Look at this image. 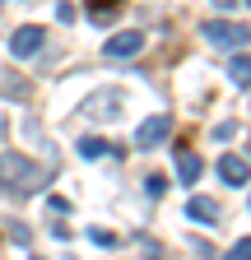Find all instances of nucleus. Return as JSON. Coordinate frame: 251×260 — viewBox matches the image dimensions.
<instances>
[{"label":"nucleus","mask_w":251,"mask_h":260,"mask_svg":"<svg viewBox=\"0 0 251 260\" xmlns=\"http://www.w3.org/2000/svg\"><path fill=\"white\" fill-rule=\"evenodd\" d=\"M47 181H51V172L38 168L33 158L0 153V186H5V190H14V195H38V190H47Z\"/></svg>","instance_id":"obj_1"},{"label":"nucleus","mask_w":251,"mask_h":260,"mask_svg":"<svg viewBox=\"0 0 251 260\" xmlns=\"http://www.w3.org/2000/svg\"><path fill=\"white\" fill-rule=\"evenodd\" d=\"M200 32H205V42H209V47H218V51L251 47V28H246V23H233V19H209Z\"/></svg>","instance_id":"obj_2"},{"label":"nucleus","mask_w":251,"mask_h":260,"mask_svg":"<svg viewBox=\"0 0 251 260\" xmlns=\"http://www.w3.org/2000/svg\"><path fill=\"white\" fill-rule=\"evenodd\" d=\"M42 42H47V28H42V23H23V28L10 32V56H14V60H28V56L42 51Z\"/></svg>","instance_id":"obj_3"},{"label":"nucleus","mask_w":251,"mask_h":260,"mask_svg":"<svg viewBox=\"0 0 251 260\" xmlns=\"http://www.w3.org/2000/svg\"><path fill=\"white\" fill-rule=\"evenodd\" d=\"M168 135H172V116H144L140 125H135V144L140 149H159V144H168Z\"/></svg>","instance_id":"obj_4"},{"label":"nucleus","mask_w":251,"mask_h":260,"mask_svg":"<svg viewBox=\"0 0 251 260\" xmlns=\"http://www.w3.org/2000/svg\"><path fill=\"white\" fill-rule=\"evenodd\" d=\"M144 51V32L140 28H125V32H112L103 42V56L107 60H125V56H140Z\"/></svg>","instance_id":"obj_5"},{"label":"nucleus","mask_w":251,"mask_h":260,"mask_svg":"<svg viewBox=\"0 0 251 260\" xmlns=\"http://www.w3.org/2000/svg\"><path fill=\"white\" fill-rule=\"evenodd\" d=\"M186 218H191V223H205V228H218L224 209H218V200H209V195H191V200H186Z\"/></svg>","instance_id":"obj_6"},{"label":"nucleus","mask_w":251,"mask_h":260,"mask_svg":"<svg viewBox=\"0 0 251 260\" xmlns=\"http://www.w3.org/2000/svg\"><path fill=\"white\" fill-rule=\"evenodd\" d=\"M218 177H224L228 186H246L251 181V162L237 158V153H224V158H218Z\"/></svg>","instance_id":"obj_7"},{"label":"nucleus","mask_w":251,"mask_h":260,"mask_svg":"<svg viewBox=\"0 0 251 260\" xmlns=\"http://www.w3.org/2000/svg\"><path fill=\"white\" fill-rule=\"evenodd\" d=\"M200 172H205L200 153H191V149H177V181H181V186H191V181H200Z\"/></svg>","instance_id":"obj_8"},{"label":"nucleus","mask_w":251,"mask_h":260,"mask_svg":"<svg viewBox=\"0 0 251 260\" xmlns=\"http://www.w3.org/2000/svg\"><path fill=\"white\" fill-rule=\"evenodd\" d=\"M84 112H93V116H107V121H112V116L121 112V93H116V88H107V93H93L88 103H84Z\"/></svg>","instance_id":"obj_9"},{"label":"nucleus","mask_w":251,"mask_h":260,"mask_svg":"<svg viewBox=\"0 0 251 260\" xmlns=\"http://www.w3.org/2000/svg\"><path fill=\"white\" fill-rule=\"evenodd\" d=\"M228 84H237V88H251V56L237 47V56L228 60Z\"/></svg>","instance_id":"obj_10"},{"label":"nucleus","mask_w":251,"mask_h":260,"mask_svg":"<svg viewBox=\"0 0 251 260\" xmlns=\"http://www.w3.org/2000/svg\"><path fill=\"white\" fill-rule=\"evenodd\" d=\"M121 5H125V0H84V10H88V19H93V23L112 19V14H116Z\"/></svg>","instance_id":"obj_11"},{"label":"nucleus","mask_w":251,"mask_h":260,"mask_svg":"<svg viewBox=\"0 0 251 260\" xmlns=\"http://www.w3.org/2000/svg\"><path fill=\"white\" fill-rule=\"evenodd\" d=\"M103 153H112V144L103 135H84L79 140V158H103Z\"/></svg>","instance_id":"obj_12"},{"label":"nucleus","mask_w":251,"mask_h":260,"mask_svg":"<svg viewBox=\"0 0 251 260\" xmlns=\"http://www.w3.org/2000/svg\"><path fill=\"white\" fill-rule=\"evenodd\" d=\"M144 190L153 195V200H159V195L168 190V177H159V172H153V177H144Z\"/></svg>","instance_id":"obj_13"},{"label":"nucleus","mask_w":251,"mask_h":260,"mask_svg":"<svg viewBox=\"0 0 251 260\" xmlns=\"http://www.w3.org/2000/svg\"><path fill=\"white\" fill-rule=\"evenodd\" d=\"M0 93H14V98H28V84H19V79H5V75H0Z\"/></svg>","instance_id":"obj_14"},{"label":"nucleus","mask_w":251,"mask_h":260,"mask_svg":"<svg viewBox=\"0 0 251 260\" xmlns=\"http://www.w3.org/2000/svg\"><path fill=\"white\" fill-rule=\"evenodd\" d=\"M228 260H251V237H242V242H233V251H228Z\"/></svg>","instance_id":"obj_15"},{"label":"nucleus","mask_w":251,"mask_h":260,"mask_svg":"<svg viewBox=\"0 0 251 260\" xmlns=\"http://www.w3.org/2000/svg\"><path fill=\"white\" fill-rule=\"evenodd\" d=\"M88 242H98V246H116V233H103V228H88Z\"/></svg>","instance_id":"obj_16"},{"label":"nucleus","mask_w":251,"mask_h":260,"mask_svg":"<svg viewBox=\"0 0 251 260\" xmlns=\"http://www.w3.org/2000/svg\"><path fill=\"white\" fill-rule=\"evenodd\" d=\"M214 135H218V140H233V135H237V121H218Z\"/></svg>","instance_id":"obj_17"},{"label":"nucleus","mask_w":251,"mask_h":260,"mask_svg":"<svg viewBox=\"0 0 251 260\" xmlns=\"http://www.w3.org/2000/svg\"><path fill=\"white\" fill-rule=\"evenodd\" d=\"M56 19H60V23H70V19H75V5H66V0H60V5H56Z\"/></svg>","instance_id":"obj_18"},{"label":"nucleus","mask_w":251,"mask_h":260,"mask_svg":"<svg viewBox=\"0 0 251 260\" xmlns=\"http://www.w3.org/2000/svg\"><path fill=\"white\" fill-rule=\"evenodd\" d=\"M233 5H237V0H214V10H224V14H228Z\"/></svg>","instance_id":"obj_19"},{"label":"nucleus","mask_w":251,"mask_h":260,"mask_svg":"<svg viewBox=\"0 0 251 260\" xmlns=\"http://www.w3.org/2000/svg\"><path fill=\"white\" fill-rule=\"evenodd\" d=\"M242 5H246V10H251V0H242Z\"/></svg>","instance_id":"obj_20"},{"label":"nucleus","mask_w":251,"mask_h":260,"mask_svg":"<svg viewBox=\"0 0 251 260\" xmlns=\"http://www.w3.org/2000/svg\"><path fill=\"white\" fill-rule=\"evenodd\" d=\"M246 209H251V205H246Z\"/></svg>","instance_id":"obj_21"}]
</instances>
